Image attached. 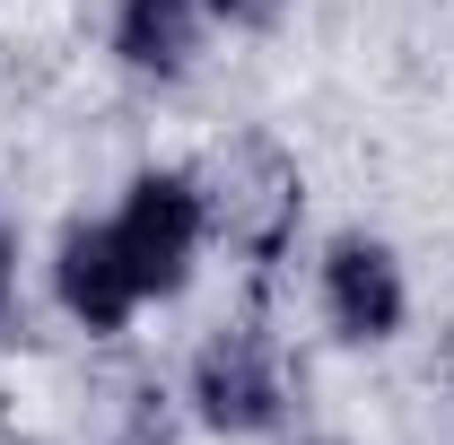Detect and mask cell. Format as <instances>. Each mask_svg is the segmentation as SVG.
<instances>
[{
    "mask_svg": "<svg viewBox=\"0 0 454 445\" xmlns=\"http://www.w3.org/2000/svg\"><path fill=\"white\" fill-rule=\"evenodd\" d=\"M175 410L184 428L210 445H271L297 419V385H288V349L262 315H219L210 332L184 349L175 367Z\"/></svg>",
    "mask_w": 454,
    "mask_h": 445,
    "instance_id": "1",
    "label": "cell"
},
{
    "mask_svg": "<svg viewBox=\"0 0 454 445\" xmlns=\"http://www.w3.org/2000/svg\"><path fill=\"white\" fill-rule=\"evenodd\" d=\"M106 227H114V245H122V262H131V279H140V297H149V315L175 306V297H192L201 262L219 254L210 183H201V167H184V158L131 167L122 192L106 201Z\"/></svg>",
    "mask_w": 454,
    "mask_h": 445,
    "instance_id": "2",
    "label": "cell"
},
{
    "mask_svg": "<svg viewBox=\"0 0 454 445\" xmlns=\"http://www.w3.org/2000/svg\"><path fill=\"white\" fill-rule=\"evenodd\" d=\"M306 306H315V324H324L333 349L376 358V349H394V340L411 332V315H419L411 254H402L385 227H333V236H315V254H306Z\"/></svg>",
    "mask_w": 454,
    "mask_h": 445,
    "instance_id": "3",
    "label": "cell"
},
{
    "mask_svg": "<svg viewBox=\"0 0 454 445\" xmlns=\"http://www.w3.org/2000/svg\"><path fill=\"white\" fill-rule=\"evenodd\" d=\"M210 183V227H219V254H236L245 271L262 279L271 262L297 254V227H306V175L288 158L280 140H262V131H245L227 158L201 167Z\"/></svg>",
    "mask_w": 454,
    "mask_h": 445,
    "instance_id": "4",
    "label": "cell"
},
{
    "mask_svg": "<svg viewBox=\"0 0 454 445\" xmlns=\"http://www.w3.org/2000/svg\"><path fill=\"white\" fill-rule=\"evenodd\" d=\"M44 297H53V315L79 340H131V324L149 315V297H140V279L122 262L106 210L61 219V236L44 245Z\"/></svg>",
    "mask_w": 454,
    "mask_h": 445,
    "instance_id": "5",
    "label": "cell"
},
{
    "mask_svg": "<svg viewBox=\"0 0 454 445\" xmlns=\"http://www.w3.org/2000/svg\"><path fill=\"white\" fill-rule=\"evenodd\" d=\"M210 9L201 0H106V61L131 88H184L210 61Z\"/></svg>",
    "mask_w": 454,
    "mask_h": 445,
    "instance_id": "6",
    "label": "cell"
},
{
    "mask_svg": "<svg viewBox=\"0 0 454 445\" xmlns=\"http://www.w3.org/2000/svg\"><path fill=\"white\" fill-rule=\"evenodd\" d=\"M201 9H210V27H219V35H280L297 0H201Z\"/></svg>",
    "mask_w": 454,
    "mask_h": 445,
    "instance_id": "7",
    "label": "cell"
},
{
    "mask_svg": "<svg viewBox=\"0 0 454 445\" xmlns=\"http://www.w3.org/2000/svg\"><path fill=\"white\" fill-rule=\"evenodd\" d=\"M158 402H167V393H158ZM158 402H140V410L114 428V445H175V428H167V410H158Z\"/></svg>",
    "mask_w": 454,
    "mask_h": 445,
    "instance_id": "8",
    "label": "cell"
},
{
    "mask_svg": "<svg viewBox=\"0 0 454 445\" xmlns=\"http://www.w3.org/2000/svg\"><path fill=\"white\" fill-rule=\"evenodd\" d=\"M18 315V227L0 219V324Z\"/></svg>",
    "mask_w": 454,
    "mask_h": 445,
    "instance_id": "9",
    "label": "cell"
}]
</instances>
